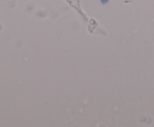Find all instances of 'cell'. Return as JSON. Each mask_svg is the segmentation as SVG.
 Returning <instances> with one entry per match:
<instances>
[{"label": "cell", "mask_w": 154, "mask_h": 127, "mask_svg": "<svg viewBox=\"0 0 154 127\" xmlns=\"http://www.w3.org/2000/svg\"><path fill=\"white\" fill-rule=\"evenodd\" d=\"M100 1L101 2H102V4H104V5H105V4H107L109 2V0H100Z\"/></svg>", "instance_id": "cell-1"}]
</instances>
